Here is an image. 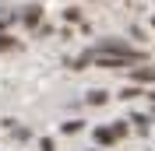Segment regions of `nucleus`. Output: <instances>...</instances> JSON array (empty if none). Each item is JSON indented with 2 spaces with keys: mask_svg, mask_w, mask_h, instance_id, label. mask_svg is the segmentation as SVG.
I'll use <instances>...</instances> for the list:
<instances>
[{
  "mask_svg": "<svg viewBox=\"0 0 155 151\" xmlns=\"http://www.w3.org/2000/svg\"><path fill=\"white\" fill-rule=\"evenodd\" d=\"M21 21H25L28 28H35L39 21H42V7H39V4H28V7H21Z\"/></svg>",
  "mask_w": 155,
  "mask_h": 151,
  "instance_id": "2",
  "label": "nucleus"
},
{
  "mask_svg": "<svg viewBox=\"0 0 155 151\" xmlns=\"http://www.w3.org/2000/svg\"><path fill=\"white\" fill-rule=\"evenodd\" d=\"M92 137H95L102 148H106V144H113V141H120V137L113 133V127H95V133H92Z\"/></svg>",
  "mask_w": 155,
  "mask_h": 151,
  "instance_id": "4",
  "label": "nucleus"
},
{
  "mask_svg": "<svg viewBox=\"0 0 155 151\" xmlns=\"http://www.w3.org/2000/svg\"><path fill=\"white\" fill-rule=\"evenodd\" d=\"M64 18H67V21H81V11H78V7H67V11H64Z\"/></svg>",
  "mask_w": 155,
  "mask_h": 151,
  "instance_id": "10",
  "label": "nucleus"
},
{
  "mask_svg": "<svg viewBox=\"0 0 155 151\" xmlns=\"http://www.w3.org/2000/svg\"><path fill=\"white\" fill-rule=\"evenodd\" d=\"M106 102H109L106 92H99V88H95V92H88V105H106Z\"/></svg>",
  "mask_w": 155,
  "mask_h": 151,
  "instance_id": "6",
  "label": "nucleus"
},
{
  "mask_svg": "<svg viewBox=\"0 0 155 151\" xmlns=\"http://www.w3.org/2000/svg\"><path fill=\"white\" fill-rule=\"evenodd\" d=\"M130 77H134L137 85H155V67H134Z\"/></svg>",
  "mask_w": 155,
  "mask_h": 151,
  "instance_id": "3",
  "label": "nucleus"
},
{
  "mask_svg": "<svg viewBox=\"0 0 155 151\" xmlns=\"http://www.w3.org/2000/svg\"><path fill=\"white\" fill-rule=\"evenodd\" d=\"M0 49H14V39H11V35H0Z\"/></svg>",
  "mask_w": 155,
  "mask_h": 151,
  "instance_id": "11",
  "label": "nucleus"
},
{
  "mask_svg": "<svg viewBox=\"0 0 155 151\" xmlns=\"http://www.w3.org/2000/svg\"><path fill=\"white\" fill-rule=\"evenodd\" d=\"M39 151H57V148H53V141H49V137H42V141H39Z\"/></svg>",
  "mask_w": 155,
  "mask_h": 151,
  "instance_id": "12",
  "label": "nucleus"
},
{
  "mask_svg": "<svg viewBox=\"0 0 155 151\" xmlns=\"http://www.w3.org/2000/svg\"><path fill=\"white\" fill-rule=\"evenodd\" d=\"M152 25H155V18H152Z\"/></svg>",
  "mask_w": 155,
  "mask_h": 151,
  "instance_id": "14",
  "label": "nucleus"
},
{
  "mask_svg": "<svg viewBox=\"0 0 155 151\" xmlns=\"http://www.w3.org/2000/svg\"><path fill=\"white\" fill-rule=\"evenodd\" d=\"M137 95H148V92H141V88L130 85V88H124V92H120V98H137Z\"/></svg>",
  "mask_w": 155,
  "mask_h": 151,
  "instance_id": "8",
  "label": "nucleus"
},
{
  "mask_svg": "<svg viewBox=\"0 0 155 151\" xmlns=\"http://www.w3.org/2000/svg\"><path fill=\"white\" fill-rule=\"evenodd\" d=\"M81 127H85V123H81V120H67V123H64V133H78V130H81Z\"/></svg>",
  "mask_w": 155,
  "mask_h": 151,
  "instance_id": "7",
  "label": "nucleus"
},
{
  "mask_svg": "<svg viewBox=\"0 0 155 151\" xmlns=\"http://www.w3.org/2000/svg\"><path fill=\"white\" fill-rule=\"evenodd\" d=\"M92 49H99V53H116V56H130V60H137V63H141V53H137V49H130L124 39H99Z\"/></svg>",
  "mask_w": 155,
  "mask_h": 151,
  "instance_id": "1",
  "label": "nucleus"
},
{
  "mask_svg": "<svg viewBox=\"0 0 155 151\" xmlns=\"http://www.w3.org/2000/svg\"><path fill=\"white\" fill-rule=\"evenodd\" d=\"M148 98H152V102H155V92H148Z\"/></svg>",
  "mask_w": 155,
  "mask_h": 151,
  "instance_id": "13",
  "label": "nucleus"
},
{
  "mask_svg": "<svg viewBox=\"0 0 155 151\" xmlns=\"http://www.w3.org/2000/svg\"><path fill=\"white\" fill-rule=\"evenodd\" d=\"M130 123H134V130H137V133H148V127H152V120H148V116H141V113L130 116Z\"/></svg>",
  "mask_w": 155,
  "mask_h": 151,
  "instance_id": "5",
  "label": "nucleus"
},
{
  "mask_svg": "<svg viewBox=\"0 0 155 151\" xmlns=\"http://www.w3.org/2000/svg\"><path fill=\"white\" fill-rule=\"evenodd\" d=\"M127 130H130V127H127L124 120H116V123H113V133H116V137H127Z\"/></svg>",
  "mask_w": 155,
  "mask_h": 151,
  "instance_id": "9",
  "label": "nucleus"
}]
</instances>
